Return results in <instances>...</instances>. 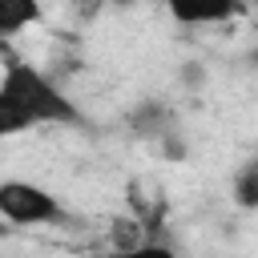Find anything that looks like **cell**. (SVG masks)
Returning a JSON list of instances; mask_svg holds the SVG:
<instances>
[{"mask_svg": "<svg viewBox=\"0 0 258 258\" xmlns=\"http://www.w3.org/2000/svg\"><path fill=\"white\" fill-rule=\"evenodd\" d=\"M0 89H4V97L24 113L28 129H36V125H81L77 105H73L40 69H32V64H24V60H8V64H4Z\"/></svg>", "mask_w": 258, "mask_h": 258, "instance_id": "cell-1", "label": "cell"}, {"mask_svg": "<svg viewBox=\"0 0 258 258\" xmlns=\"http://www.w3.org/2000/svg\"><path fill=\"white\" fill-rule=\"evenodd\" d=\"M0 214L12 226H44L60 218V206L44 185L12 177V181H0Z\"/></svg>", "mask_w": 258, "mask_h": 258, "instance_id": "cell-2", "label": "cell"}, {"mask_svg": "<svg viewBox=\"0 0 258 258\" xmlns=\"http://www.w3.org/2000/svg\"><path fill=\"white\" fill-rule=\"evenodd\" d=\"M129 133L137 137V141H153L165 157H181L185 153V145H181V129H177V117H173V109L169 105H161V101H141L133 113H129Z\"/></svg>", "mask_w": 258, "mask_h": 258, "instance_id": "cell-3", "label": "cell"}, {"mask_svg": "<svg viewBox=\"0 0 258 258\" xmlns=\"http://www.w3.org/2000/svg\"><path fill=\"white\" fill-rule=\"evenodd\" d=\"M177 24H226L246 12V0H161Z\"/></svg>", "mask_w": 258, "mask_h": 258, "instance_id": "cell-4", "label": "cell"}, {"mask_svg": "<svg viewBox=\"0 0 258 258\" xmlns=\"http://www.w3.org/2000/svg\"><path fill=\"white\" fill-rule=\"evenodd\" d=\"M40 0H0V40L24 32L28 24H40Z\"/></svg>", "mask_w": 258, "mask_h": 258, "instance_id": "cell-5", "label": "cell"}, {"mask_svg": "<svg viewBox=\"0 0 258 258\" xmlns=\"http://www.w3.org/2000/svg\"><path fill=\"white\" fill-rule=\"evenodd\" d=\"M234 202L242 210H258V157L234 173Z\"/></svg>", "mask_w": 258, "mask_h": 258, "instance_id": "cell-6", "label": "cell"}, {"mask_svg": "<svg viewBox=\"0 0 258 258\" xmlns=\"http://www.w3.org/2000/svg\"><path fill=\"white\" fill-rule=\"evenodd\" d=\"M28 129V121H24V113L4 97V89H0V141L4 137H16V133H24Z\"/></svg>", "mask_w": 258, "mask_h": 258, "instance_id": "cell-7", "label": "cell"}, {"mask_svg": "<svg viewBox=\"0 0 258 258\" xmlns=\"http://www.w3.org/2000/svg\"><path fill=\"white\" fill-rule=\"evenodd\" d=\"M109 258H181V254L161 246V242H137V246H125V250H109Z\"/></svg>", "mask_w": 258, "mask_h": 258, "instance_id": "cell-8", "label": "cell"}, {"mask_svg": "<svg viewBox=\"0 0 258 258\" xmlns=\"http://www.w3.org/2000/svg\"><path fill=\"white\" fill-rule=\"evenodd\" d=\"M181 81H185V85H202V81H206V69H202V64H185Z\"/></svg>", "mask_w": 258, "mask_h": 258, "instance_id": "cell-9", "label": "cell"}, {"mask_svg": "<svg viewBox=\"0 0 258 258\" xmlns=\"http://www.w3.org/2000/svg\"><path fill=\"white\" fill-rule=\"evenodd\" d=\"M0 234H8V218L4 214H0Z\"/></svg>", "mask_w": 258, "mask_h": 258, "instance_id": "cell-10", "label": "cell"}, {"mask_svg": "<svg viewBox=\"0 0 258 258\" xmlns=\"http://www.w3.org/2000/svg\"><path fill=\"white\" fill-rule=\"evenodd\" d=\"M250 60H254V64H258V48H254V52H250Z\"/></svg>", "mask_w": 258, "mask_h": 258, "instance_id": "cell-11", "label": "cell"}, {"mask_svg": "<svg viewBox=\"0 0 258 258\" xmlns=\"http://www.w3.org/2000/svg\"><path fill=\"white\" fill-rule=\"evenodd\" d=\"M117 4H133V0H117Z\"/></svg>", "mask_w": 258, "mask_h": 258, "instance_id": "cell-12", "label": "cell"}, {"mask_svg": "<svg viewBox=\"0 0 258 258\" xmlns=\"http://www.w3.org/2000/svg\"><path fill=\"white\" fill-rule=\"evenodd\" d=\"M254 4H258V0H254Z\"/></svg>", "mask_w": 258, "mask_h": 258, "instance_id": "cell-13", "label": "cell"}]
</instances>
